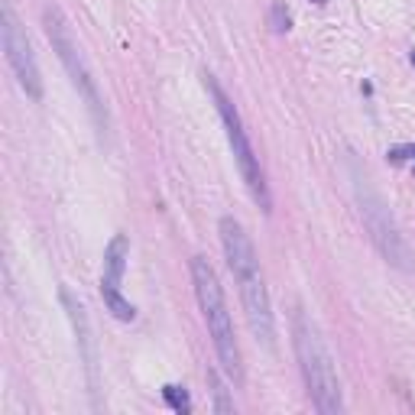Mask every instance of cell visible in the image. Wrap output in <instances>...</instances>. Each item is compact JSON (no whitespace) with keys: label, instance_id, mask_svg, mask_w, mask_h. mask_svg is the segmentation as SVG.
Here are the masks:
<instances>
[{"label":"cell","instance_id":"obj_10","mask_svg":"<svg viewBox=\"0 0 415 415\" xmlns=\"http://www.w3.org/2000/svg\"><path fill=\"white\" fill-rule=\"evenodd\" d=\"M101 299H104L107 311L114 315L117 322H133V318H137V309H133V305H130V302L124 299V292H120V286L101 282Z\"/></svg>","mask_w":415,"mask_h":415},{"label":"cell","instance_id":"obj_13","mask_svg":"<svg viewBox=\"0 0 415 415\" xmlns=\"http://www.w3.org/2000/svg\"><path fill=\"white\" fill-rule=\"evenodd\" d=\"M269 23L276 33H289V10L282 3H273V10H269Z\"/></svg>","mask_w":415,"mask_h":415},{"label":"cell","instance_id":"obj_2","mask_svg":"<svg viewBox=\"0 0 415 415\" xmlns=\"http://www.w3.org/2000/svg\"><path fill=\"white\" fill-rule=\"evenodd\" d=\"M292 347H295V357H299L302 380L309 386L311 405H315L322 415L344 412L335 357H331V350L324 344L318 324L311 322L305 311H295V315H292Z\"/></svg>","mask_w":415,"mask_h":415},{"label":"cell","instance_id":"obj_15","mask_svg":"<svg viewBox=\"0 0 415 415\" xmlns=\"http://www.w3.org/2000/svg\"><path fill=\"white\" fill-rule=\"evenodd\" d=\"M412 65H415V52H412Z\"/></svg>","mask_w":415,"mask_h":415},{"label":"cell","instance_id":"obj_11","mask_svg":"<svg viewBox=\"0 0 415 415\" xmlns=\"http://www.w3.org/2000/svg\"><path fill=\"white\" fill-rule=\"evenodd\" d=\"M162 399H166V403H169V409H175V412H188V409H192L188 392H185L182 386H175V383L162 386Z\"/></svg>","mask_w":415,"mask_h":415},{"label":"cell","instance_id":"obj_12","mask_svg":"<svg viewBox=\"0 0 415 415\" xmlns=\"http://www.w3.org/2000/svg\"><path fill=\"white\" fill-rule=\"evenodd\" d=\"M211 383H214V409H218V412H234V403L227 399V390H224V383L218 380V373H211Z\"/></svg>","mask_w":415,"mask_h":415},{"label":"cell","instance_id":"obj_5","mask_svg":"<svg viewBox=\"0 0 415 415\" xmlns=\"http://www.w3.org/2000/svg\"><path fill=\"white\" fill-rule=\"evenodd\" d=\"M205 88H208V94H211L214 107H218L224 133H227V143H231V153H234V159H237V169H240L243 182H247V188H250V195H254V201L263 208V211H273V198H269L266 172H263V166H260V159H256L254 143H250L247 130H243V120H240V114H237V107H234V101L224 94V88L218 85V78L208 75V71H205Z\"/></svg>","mask_w":415,"mask_h":415},{"label":"cell","instance_id":"obj_7","mask_svg":"<svg viewBox=\"0 0 415 415\" xmlns=\"http://www.w3.org/2000/svg\"><path fill=\"white\" fill-rule=\"evenodd\" d=\"M3 52H7V62H10L13 75L20 81V88H23L33 101L43 98V78H39V65H36V56H33V46H30V36L26 30L20 26L16 20V13H13L10 3H3Z\"/></svg>","mask_w":415,"mask_h":415},{"label":"cell","instance_id":"obj_8","mask_svg":"<svg viewBox=\"0 0 415 415\" xmlns=\"http://www.w3.org/2000/svg\"><path fill=\"white\" fill-rule=\"evenodd\" d=\"M127 256H130V240L124 237V234H114V240L107 243V250H104V276H101V282L120 286V282H124V269H127Z\"/></svg>","mask_w":415,"mask_h":415},{"label":"cell","instance_id":"obj_16","mask_svg":"<svg viewBox=\"0 0 415 415\" xmlns=\"http://www.w3.org/2000/svg\"><path fill=\"white\" fill-rule=\"evenodd\" d=\"M315 3H324V0H315Z\"/></svg>","mask_w":415,"mask_h":415},{"label":"cell","instance_id":"obj_3","mask_svg":"<svg viewBox=\"0 0 415 415\" xmlns=\"http://www.w3.org/2000/svg\"><path fill=\"white\" fill-rule=\"evenodd\" d=\"M192 286H195L201 318H205V324H208V337H211V344H214V354H218L221 367L227 373V380L243 383V357H240L237 335H234L227 299H224V289H221V279H218V273H214V266L208 263L205 256H192Z\"/></svg>","mask_w":415,"mask_h":415},{"label":"cell","instance_id":"obj_6","mask_svg":"<svg viewBox=\"0 0 415 415\" xmlns=\"http://www.w3.org/2000/svg\"><path fill=\"white\" fill-rule=\"evenodd\" d=\"M43 26H46V36L49 43H52V49H56L58 62L65 65V71H69L71 85H75V91L81 94V101L88 104V111H91L94 124H98V130H107V111H104L101 104V91H98V81H94L91 69H88V62H85V56H81L78 43H75V36H71V26L65 23V16H62V10L58 7H43Z\"/></svg>","mask_w":415,"mask_h":415},{"label":"cell","instance_id":"obj_1","mask_svg":"<svg viewBox=\"0 0 415 415\" xmlns=\"http://www.w3.org/2000/svg\"><path fill=\"white\" fill-rule=\"evenodd\" d=\"M218 231H221V247H224L227 266H231L234 282H237V292H240L247 324H250L256 341L273 347L276 322H273V305H269V292H266L263 273H260V260H256L254 240H250V234L243 231L240 221L231 218V214L221 218Z\"/></svg>","mask_w":415,"mask_h":415},{"label":"cell","instance_id":"obj_4","mask_svg":"<svg viewBox=\"0 0 415 415\" xmlns=\"http://www.w3.org/2000/svg\"><path fill=\"white\" fill-rule=\"evenodd\" d=\"M350 182H354L357 211H360V218H363V227H367L373 247H377L383 260H386L390 266H396L399 273H412L415 269L412 247H409V240H405L403 231H399V224H396V218H392L390 205H386L380 192L370 185L367 172H360L354 162H350Z\"/></svg>","mask_w":415,"mask_h":415},{"label":"cell","instance_id":"obj_9","mask_svg":"<svg viewBox=\"0 0 415 415\" xmlns=\"http://www.w3.org/2000/svg\"><path fill=\"white\" fill-rule=\"evenodd\" d=\"M62 302H65L71 322H75V331H78V341H81V347H85V363H88V373L94 377V350H91V337H88V315H85V309H81V302H75L69 292H62Z\"/></svg>","mask_w":415,"mask_h":415},{"label":"cell","instance_id":"obj_14","mask_svg":"<svg viewBox=\"0 0 415 415\" xmlns=\"http://www.w3.org/2000/svg\"><path fill=\"white\" fill-rule=\"evenodd\" d=\"M409 156H415V146H392V150L386 153V159L390 162H405Z\"/></svg>","mask_w":415,"mask_h":415}]
</instances>
